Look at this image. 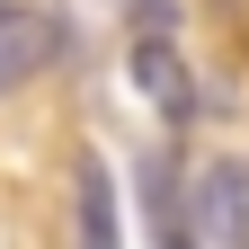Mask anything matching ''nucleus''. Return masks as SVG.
I'll return each instance as SVG.
<instances>
[{
    "mask_svg": "<svg viewBox=\"0 0 249 249\" xmlns=\"http://www.w3.org/2000/svg\"><path fill=\"white\" fill-rule=\"evenodd\" d=\"M53 45H62V18H53V9H18V0H0V98L36 80L45 62H53Z\"/></svg>",
    "mask_w": 249,
    "mask_h": 249,
    "instance_id": "obj_1",
    "label": "nucleus"
},
{
    "mask_svg": "<svg viewBox=\"0 0 249 249\" xmlns=\"http://www.w3.org/2000/svg\"><path fill=\"white\" fill-rule=\"evenodd\" d=\"M134 80H142V89H151L169 116H187V107H196V89H187V71H178L169 27H142V36H134Z\"/></svg>",
    "mask_w": 249,
    "mask_h": 249,
    "instance_id": "obj_2",
    "label": "nucleus"
},
{
    "mask_svg": "<svg viewBox=\"0 0 249 249\" xmlns=\"http://www.w3.org/2000/svg\"><path fill=\"white\" fill-rule=\"evenodd\" d=\"M205 223L223 231V249H249V169L240 160H213L205 169Z\"/></svg>",
    "mask_w": 249,
    "mask_h": 249,
    "instance_id": "obj_3",
    "label": "nucleus"
},
{
    "mask_svg": "<svg viewBox=\"0 0 249 249\" xmlns=\"http://www.w3.org/2000/svg\"><path fill=\"white\" fill-rule=\"evenodd\" d=\"M80 249H124V213H116L107 160H80Z\"/></svg>",
    "mask_w": 249,
    "mask_h": 249,
    "instance_id": "obj_4",
    "label": "nucleus"
},
{
    "mask_svg": "<svg viewBox=\"0 0 249 249\" xmlns=\"http://www.w3.org/2000/svg\"><path fill=\"white\" fill-rule=\"evenodd\" d=\"M151 213H160V249H205V240H196V223H187L178 196H169V169H151Z\"/></svg>",
    "mask_w": 249,
    "mask_h": 249,
    "instance_id": "obj_5",
    "label": "nucleus"
},
{
    "mask_svg": "<svg viewBox=\"0 0 249 249\" xmlns=\"http://www.w3.org/2000/svg\"><path fill=\"white\" fill-rule=\"evenodd\" d=\"M124 9H134V36L142 27H169V0H124Z\"/></svg>",
    "mask_w": 249,
    "mask_h": 249,
    "instance_id": "obj_6",
    "label": "nucleus"
}]
</instances>
